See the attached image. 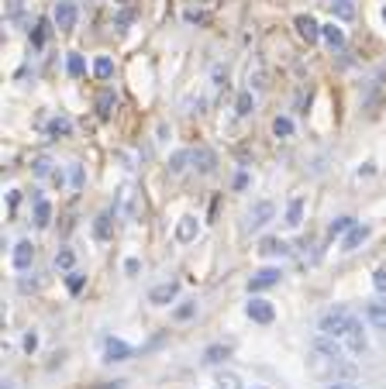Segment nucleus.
<instances>
[{"label":"nucleus","mask_w":386,"mask_h":389,"mask_svg":"<svg viewBox=\"0 0 386 389\" xmlns=\"http://www.w3.org/2000/svg\"><path fill=\"white\" fill-rule=\"evenodd\" d=\"M32 173H35L39 179H45V176H52V173H56V169H52V159H49V155H39V159L32 162Z\"/></svg>","instance_id":"29"},{"label":"nucleus","mask_w":386,"mask_h":389,"mask_svg":"<svg viewBox=\"0 0 386 389\" xmlns=\"http://www.w3.org/2000/svg\"><path fill=\"white\" fill-rule=\"evenodd\" d=\"M300 221H303V197H293L286 203V224L290 227H300Z\"/></svg>","instance_id":"19"},{"label":"nucleus","mask_w":386,"mask_h":389,"mask_svg":"<svg viewBox=\"0 0 386 389\" xmlns=\"http://www.w3.org/2000/svg\"><path fill=\"white\" fill-rule=\"evenodd\" d=\"M355 227V217H338V221H331L328 224V238H338V234H348Z\"/></svg>","instance_id":"24"},{"label":"nucleus","mask_w":386,"mask_h":389,"mask_svg":"<svg viewBox=\"0 0 386 389\" xmlns=\"http://www.w3.org/2000/svg\"><path fill=\"white\" fill-rule=\"evenodd\" d=\"M176 293H180V282H176V279H169V282H162V286H152V293H149V303H156V307H166V303H173V300H176Z\"/></svg>","instance_id":"7"},{"label":"nucleus","mask_w":386,"mask_h":389,"mask_svg":"<svg viewBox=\"0 0 386 389\" xmlns=\"http://www.w3.org/2000/svg\"><path fill=\"white\" fill-rule=\"evenodd\" d=\"M283 279V272L276 269V265H269V269H259L252 279H248V293H262V289H269V286H276Z\"/></svg>","instance_id":"5"},{"label":"nucleus","mask_w":386,"mask_h":389,"mask_svg":"<svg viewBox=\"0 0 386 389\" xmlns=\"http://www.w3.org/2000/svg\"><path fill=\"white\" fill-rule=\"evenodd\" d=\"M365 238H369V227H365V224H355V227L345 234V241H341V252H355V248H358Z\"/></svg>","instance_id":"14"},{"label":"nucleus","mask_w":386,"mask_h":389,"mask_svg":"<svg viewBox=\"0 0 386 389\" xmlns=\"http://www.w3.org/2000/svg\"><path fill=\"white\" fill-rule=\"evenodd\" d=\"M94 76H97V80H111V76H114V63H111L107 56H100V59L94 63Z\"/></svg>","instance_id":"28"},{"label":"nucleus","mask_w":386,"mask_h":389,"mask_svg":"<svg viewBox=\"0 0 386 389\" xmlns=\"http://www.w3.org/2000/svg\"><path fill=\"white\" fill-rule=\"evenodd\" d=\"M193 313H197V303H183V307H176V310H173V317H176V320H190Z\"/></svg>","instance_id":"34"},{"label":"nucleus","mask_w":386,"mask_h":389,"mask_svg":"<svg viewBox=\"0 0 386 389\" xmlns=\"http://www.w3.org/2000/svg\"><path fill=\"white\" fill-rule=\"evenodd\" d=\"M341 344H345V351L348 355H362L365 348H369V341H365V331H362V324L352 317V324H348V331L341 334Z\"/></svg>","instance_id":"3"},{"label":"nucleus","mask_w":386,"mask_h":389,"mask_svg":"<svg viewBox=\"0 0 386 389\" xmlns=\"http://www.w3.org/2000/svg\"><path fill=\"white\" fill-rule=\"evenodd\" d=\"M66 73H69L73 80H80V76L87 73V63H83V56H76V52H69V59H66Z\"/></svg>","instance_id":"26"},{"label":"nucleus","mask_w":386,"mask_h":389,"mask_svg":"<svg viewBox=\"0 0 386 389\" xmlns=\"http://www.w3.org/2000/svg\"><path fill=\"white\" fill-rule=\"evenodd\" d=\"M193 169L200 176H211L214 173V152L211 148H193Z\"/></svg>","instance_id":"13"},{"label":"nucleus","mask_w":386,"mask_h":389,"mask_svg":"<svg viewBox=\"0 0 386 389\" xmlns=\"http://www.w3.org/2000/svg\"><path fill=\"white\" fill-rule=\"evenodd\" d=\"M331 11H334V18H341V21H352V18H355L352 0H331Z\"/></svg>","instance_id":"25"},{"label":"nucleus","mask_w":386,"mask_h":389,"mask_svg":"<svg viewBox=\"0 0 386 389\" xmlns=\"http://www.w3.org/2000/svg\"><path fill=\"white\" fill-rule=\"evenodd\" d=\"M383 21H386V8H383Z\"/></svg>","instance_id":"45"},{"label":"nucleus","mask_w":386,"mask_h":389,"mask_svg":"<svg viewBox=\"0 0 386 389\" xmlns=\"http://www.w3.org/2000/svg\"><path fill=\"white\" fill-rule=\"evenodd\" d=\"M73 262H76V255L69 248H59L56 252V269H73Z\"/></svg>","instance_id":"32"},{"label":"nucleus","mask_w":386,"mask_h":389,"mask_svg":"<svg viewBox=\"0 0 386 389\" xmlns=\"http://www.w3.org/2000/svg\"><path fill=\"white\" fill-rule=\"evenodd\" d=\"M248 90H266V69L259 63L248 66Z\"/></svg>","instance_id":"27"},{"label":"nucleus","mask_w":386,"mask_h":389,"mask_svg":"<svg viewBox=\"0 0 386 389\" xmlns=\"http://www.w3.org/2000/svg\"><path fill=\"white\" fill-rule=\"evenodd\" d=\"M131 358V344H125L121 337H107L104 344V362H128Z\"/></svg>","instance_id":"9"},{"label":"nucleus","mask_w":386,"mask_h":389,"mask_svg":"<svg viewBox=\"0 0 386 389\" xmlns=\"http://www.w3.org/2000/svg\"><path fill=\"white\" fill-rule=\"evenodd\" d=\"M245 186H248V173H238L235 176V190H245Z\"/></svg>","instance_id":"43"},{"label":"nucleus","mask_w":386,"mask_h":389,"mask_svg":"<svg viewBox=\"0 0 386 389\" xmlns=\"http://www.w3.org/2000/svg\"><path fill=\"white\" fill-rule=\"evenodd\" d=\"M348 324H352V310H348V307H331V310L321 313L317 334H328V337H338V341H341V334L348 331Z\"/></svg>","instance_id":"1"},{"label":"nucleus","mask_w":386,"mask_h":389,"mask_svg":"<svg viewBox=\"0 0 386 389\" xmlns=\"http://www.w3.org/2000/svg\"><path fill=\"white\" fill-rule=\"evenodd\" d=\"M186 21H190V25H204V21H207V14H204V11H193V8H190V11H186Z\"/></svg>","instance_id":"40"},{"label":"nucleus","mask_w":386,"mask_h":389,"mask_svg":"<svg viewBox=\"0 0 386 389\" xmlns=\"http://www.w3.org/2000/svg\"><path fill=\"white\" fill-rule=\"evenodd\" d=\"M272 135H276V138H290V135H293V121H290V118H276V121H272Z\"/></svg>","instance_id":"30"},{"label":"nucleus","mask_w":386,"mask_h":389,"mask_svg":"<svg viewBox=\"0 0 386 389\" xmlns=\"http://www.w3.org/2000/svg\"><path fill=\"white\" fill-rule=\"evenodd\" d=\"M365 320H369L376 331H386V303H369V307H365Z\"/></svg>","instance_id":"15"},{"label":"nucleus","mask_w":386,"mask_h":389,"mask_svg":"<svg viewBox=\"0 0 386 389\" xmlns=\"http://www.w3.org/2000/svg\"><path fill=\"white\" fill-rule=\"evenodd\" d=\"M21 348H25V351H28V355H32V351H35V348H39V334H35V331H28V334H25V337H21Z\"/></svg>","instance_id":"37"},{"label":"nucleus","mask_w":386,"mask_h":389,"mask_svg":"<svg viewBox=\"0 0 386 389\" xmlns=\"http://www.w3.org/2000/svg\"><path fill=\"white\" fill-rule=\"evenodd\" d=\"M11 262H14V269H18V272H25V269L35 262V245H32L28 238H21V241L14 245V255H11Z\"/></svg>","instance_id":"6"},{"label":"nucleus","mask_w":386,"mask_h":389,"mask_svg":"<svg viewBox=\"0 0 386 389\" xmlns=\"http://www.w3.org/2000/svg\"><path fill=\"white\" fill-rule=\"evenodd\" d=\"M83 282H87V279H83L80 272H69V293H80V289H83Z\"/></svg>","instance_id":"39"},{"label":"nucleus","mask_w":386,"mask_h":389,"mask_svg":"<svg viewBox=\"0 0 386 389\" xmlns=\"http://www.w3.org/2000/svg\"><path fill=\"white\" fill-rule=\"evenodd\" d=\"M245 313H248L255 324H272V317H276V310H272L269 300H252V303L245 307Z\"/></svg>","instance_id":"8"},{"label":"nucleus","mask_w":386,"mask_h":389,"mask_svg":"<svg viewBox=\"0 0 386 389\" xmlns=\"http://www.w3.org/2000/svg\"><path fill=\"white\" fill-rule=\"evenodd\" d=\"M217 389H242V382H238V375H231V372H224V375L217 379Z\"/></svg>","instance_id":"35"},{"label":"nucleus","mask_w":386,"mask_h":389,"mask_svg":"<svg viewBox=\"0 0 386 389\" xmlns=\"http://www.w3.org/2000/svg\"><path fill=\"white\" fill-rule=\"evenodd\" d=\"M293 28H297V35H300L303 42H317V38H321V25H317L310 14H300V18L293 21Z\"/></svg>","instance_id":"10"},{"label":"nucleus","mask_w":386,"mask_h":389,"mask_svg":"<svg viewBox=\"0 0 386 389\" xmlns=\"http://www.w3.org/2000/svg\"><path fill=\"white\" fill-rule=\"evenodd\" d=\"M114 4H128V0H114Z\"/></svg>","instance_id":"44"},{"label":"nucleus","mask_w":386,"mask_h":389,"mask_svg":"<svg viewBox=\"0 0 386 389\" xmlns=\"http://www.w3.org/2000/svg\"><path fill=\"white\" fill-rule=\"evenodd\" d=\"M197 234H200V221H197V217H190V214H186V217H180V224H176V241H183V245H186V241H193Z\"/></svg>","instance_id":"11"},{"label":"nucleus","mask_w":386,"mask_h":389,"mask_svg":"<svg viewBox=\"0 0 386 389\" xmlns=\"http://www.w3.org/2000/svg\"><path fill=\"white\" fill-rule=\"evenodd\" d=\"M45 38H49V21H39L35 32H32V42L35 45H45Z\"/></svg>","instance_id":"33"},{"label":"nucleus","mask_w":386,"mask_h":389,"mask_svg":"<svg viewBox=\"0 0 386 389\" xmlns=\"http://www.w3.org/2000/svg\"><path fill=\"white\" fill-rule=\"evenodd\" d=\"M114 107H118L114 90H104V93L97 97V114H100V118H111V114H114Z\"/></svg>","instance_id":"20"},{"label":"nucleus","mask_w":386,"mask_h":389,"mask_svg":"<svg viewBox=\"0 0 386 389\" xmlns=\"http://www.w3.org/2000/svg\"><path fill=\"white\" fill-rule=\"evenodd\" d=\"M94 234H97L100 241L111 234V214H100V217H97V224H94Z\"/></svg>","instance_id":"31"},{"label":"nucleus","mask_w":386,"mask_h":389,"mask_svg":"<svg viewBox=\"0 0 386 389\" xmlns=\"http://www.w3.org/2000/svg\"><path fill=\"white\" fill-rule=\"evenodd\" d=\"M76 18H80V11H76L73 0H59V4L52 8V21H56L59 32H73L76 28Z\"/></svg>","instance_id":"2"},{"label":"nucleus","mask_w":386,"mask_h":389,"mask_svg":"<svg viewBox=\"0 0 386 389\" xmlns=\"http://www.w3.org/2000/svg\"><path fill=\"white\" fill-rule=\"evenodd\" d=\"M45 131H49V138H66V135L73 131V121H69V118H52V121L45 124Z\"/></svg>","instance_id":"16"},{"label":"nucleus","mask_w":386,"mask_h":389,"mask_svg":"<svg viewBox=\"0 0 386 389\" xmlns=\"http://www.w3.org/2000/svg\"><path fill=\"white\" fill-rule=\"evenodd\" d=\"M228 355H231V348H228V344H211V348L204 351V362H207V365H221Z\"/></svg>","instance_id":"23"},{"label":"nucleus","mask_w":386,"mask_h":389,"mask_svg":"<svg viewBox=\"0 0 386 389\" xmlns=\"http://www.w3.org/2000/svg\"><path fill=\"white\" fill-rule=\"evenodd\" d=\"M252 111H255V97H252V90H242L238 100H235V114L238 118H248Z\"/></svg>","instance_id":"21"},{"label":"nucleus","mask_w":386,"mask_h":389,"mask_svg":"<svg viewBox=\"0 0 386 389\" xmlns=\"http://www.w3.org/2000/svg\"><path fill=\"white\" fill-rule=\"evenodd\" d=\"M69 183H73V190L83 186V169H80V166H69Z\"/></svg>","instance_id":"38"},{"label":"nucleus","mask_w":386,"mask_h":389,"mask_svg":"<svg viewBox=\"0 0 386 389\" xmlns=\"http://www.w3.org/2000/svg\"><path fill=\"white\" fill-rule=\"evenodd\" d=\"M328 389H362V386H355L352 379H334V382H331Z\"/></svg>","instance_id":"41"},{"label":"nucleus","mask_w":386,"mask_h":389,"mask_svg":"<svg viewBox=\"0 0 386 389\" xmlns=\"http://www.w3.org/2000/svg\"><path fill=\"white\" fill-rule=\"evenodd\" d=\"M224 83H228V69L214 66V87H224Z\"/></svg>","instance_id":"42"},{"label":"nucleus","mask_w":386,"mask_h":389,"mask_svg":"<svg viewBox=\"0 0 386 389\" xmlns=\"http://www.w3.org/2000/svg\"><path fill=\"white\" fill-rule=\"evenodd\" d=\"M259 252H262V255H286V252H290V245H286V241H279V238H262Z\"/></svg>","instance_id":"22"},{"label":"nucleus","mask_w":386,"mask_h":389,"mask_svg":"<svg viewBox=\"0 0 386 389\" xmlns=\"http://www.w3.org/2000/svg\"><path fill=\"white\" fill-rule=\"evenodd\" d=\"M372 286H376L379 293H386V265H379V269L372 272Z\"/></svg>","instance_id":"36"},{"label":"nucleus","mask_w":386,"mask_h":389,"mask_svg":"<svg viewBox=\"0 0 386 389\" xmlns=\"http://www.w3.org/2000/svg\"><path fill=\"white\" fill-rule=\"evenodd\" d=\"M321 38H324V45H328L331 52L345 49V32H341L338 25H321Z\"/></svg>","instance_id":"12"},{"label":"nucleus","mask_w":386,"mask_h":389,"mask_svg":"<svg viewBox=\"0 0 386 389\" xmlns=\"http://www.w3.org/2000/svg\"><path fill=\"white\" fill-rule=\"evenodd\" d=\"M272 217H276V207H272L269 200H259V203L248 210V217H245V227H248V231H259V227H266Z\"/></svg>","instance_id":"4"},{"label":"nucleus","mask_w":386,"mask_h":389,"mask_svg":"<svg viewBox=\"0 0 386 389\" xmlns=\"http://www.w3.org/2000/svg\"><path fill=\"white\" fill-rule=\"evenodd\" d=\"M186 162H193V148L176 152V155L169 159V173H173V176H183V173H186Z\"/></svg>","instance_id":"17"},{"label":"nucleus","mask_w":386,"mask_h":389,"mask_svg":"<svg viewBox=\"0 0 386 389\" xmlns=\"http://www.w3.org/2000/svg\"><path fill=\"white\" fill-rule=\"evenodd\" d=\"M49 221H52V203L45 197H35V224L39 227H49Z\"/></svg>","instance_id":"18"}]
</instances>
